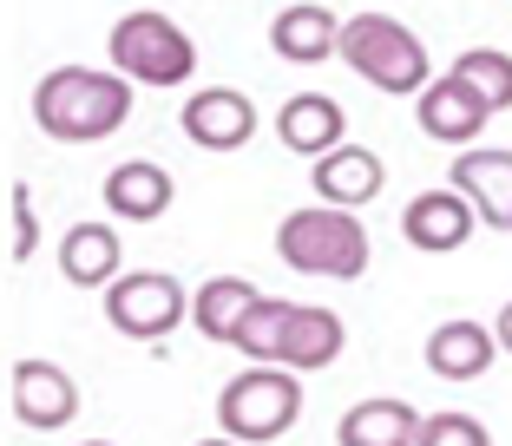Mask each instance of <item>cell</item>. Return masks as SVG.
<instances>
[{
    "instance_id": "cell-14",
    "label": "cell",
    "mask_w": 512,
    "mask_h": 446,
    "mask_svg": "<svg viewBox=\"0 0 512 446\" xmlns=\"http://www.w3.org/2000/svg\"><path fill=\"white\" fill-rule=\"evenodd\" d=\"M316 197L322 204H335V210H362V204H375L381 197V158L368 145H335L329 158H316Z\"/></svg>"
},
{
    "instance_id": "cell-3",
    "label": "cell",
    "mask_w": 512,
    "mask_h": 446,
    "mask_svg": "<svg viewBox=\"0 0 512 446\" xmlns=\"http://www.w3.org/2000/svg\"><path fill=\"white\" fill-rule=\"evenodd\" d=\"M335 53H342L375 92H394V99H421V92L434 86V66H427L421 33H407L401 20H388V14L342 20V46H335Z\"/></svg>"
},
{
    "instance_id": "cell-6",
    "label": "cell",
    "mask_w": 512,
    "mask_h": 446,
    "mask_svg": "<svg viewBox=\"0 0 512 446\" xmlns=\"http://www.w3.org/2000/svg\"><path fill=\"white\" fill-rule=\"evenodd\" d=\"M106 322L125 342H165L184 322V283L165 276V269H132L106 289Z\"/></svg>"
},
{
    "instance_id": "cell-9",
    "label": "cell",
    "mask_w": 512,
    "mask_h": 446,
    "mask_svg": "<svg viewBox=\"0 0 512 446\" xmlns=\"http://www.w3.org/2000/svg\"><path fill=\"white\" fill-rule=\"evenodd\" d=\"M184 138L191 145H204V151H243L250 145V132H256V105L243 99L237 86H204V92H191L184 99Z\"/></svg>"
},
{
    "instance_id": "cell-25",
    "label": "cell",
    "mask_w": 512,
    "mask_h": 446,
    "mask_svg": "<svg viewBox=\"0 0 512 446\" xmlns=\"http://www.w3.org/2000/svg\"><path fill=\"white\" fill-rule=\"evenodd\" d=\"M493 335H499V348H506V355H512V302H506V309H499V322H493Z\"/></svg>"
},
{
    "instance_id": "cell-7",
    "label": "cell",
    "mask_w": 512,
    "mask_h": 446,
    "mask_svg": "<svg viewBox=\"0 0 512 446\" xmlns=\"http://www.w3.org/2000/svg\"><path fill=\"white\" fill-rule=\"evenodd\" d=\"M473 230H480V210H473L467 191H453V184L407 197V210H401V237L414 243L421 256H453V250H467Z\"/></svg>"
},
{
    "instance_id": "cell-27",
    "label": "cell",
    "mask_w": 512,
    "mask_h": 446,
    "mask_svg": "<svg viewBox=\"0 0 512 446\" xmlns=\"http://www.w3.org/2000/svg\"><path fill=\"white\" fill-rule=\"evenodd\" d=\"M79 446H112V440H79Z\"/></svg>"
},
{
    "instance_id": "cell-2",
    "label": "cell",
    "mask_w": 512,
    "mask_h": 446,
    "mask_svg": "<svg viewBox=\"0 0 512 446\" xmlns=\"http://www.w3.org/2000/svg\"><path fill=\"white\" fill-rule=\"evenodd\" d=\"M276 256L302 276H329V283H355L368 269V230L355 223V210H335V204H309V210H289L276 223Z\"/></svg>"
},
{
    "instance_id": "cell-26",
    "label": "cell",
    "mask_w": 512,
    "mask_h": 446,
    "mask_svg": "<svg viewBox=\"0 0 512 446\" xmlns=\"http://www.w3.org/2000/svg\"><path fill=\"white\" fill-rule=\"evenodd\" d=\"M197 446H243V440H230V433H224V440H197Z\"/></svg>"
},
{
    "instance_id": "cell-18",
    "label": "cell",
    "mask_w": 512,
    "mask_h": 446,
    "mask_svg": "<svg viewBox=\"0 0 512 446\" xmlns=\"http://www.w3.org/2000/svg\"><path fill=\"white\" fill-rule=\"evenodd\" d=\"M270 46L289 66H316L342 46V20H335L329 7H283V14L270 20Z\"/></svg>"
},
{
    "instance_id": "cell-24",
    "label": "cell",
    "mask_w": 512,
    "mask_h": 446,
    "mask_svg": "<svg viewBox=\"0 0 512 446\" xmlns=\"http://www.w3.org/2000/svg\"><path fill=\"white\" fill-rule=\"evenodd\" d=\"M40 250V217H33L27 184H14V217H7V263H27Z\"/></svg>"
},
{
    "instance_id": "cell-16",
    "label": "cell",
    "mask_w": 512,
    "mask_h": 446,
    "mask_svg": "<svg viewBox=\"0 0 512 446\" xmlns=\"http://www.w3.org/2000/svg\"><path fill=\"white\" fill-rule=\"evenodd\" d=\"M60 276L73 289H112L119 283V230L112 223H73L60 243Z\"/></svg>"
},
{
    "instance_id": "cell-1",
    "label": "cell",
    "mask_w": 512,
    "mask_h": 446,
    "mask_svg": "<svg viewBox=\"0 0 512 446\" xmlns=\"http://www.w3.org/2000/svg\"><path fill=\"white\" fill-rule=\"evenodd\" d=\"M132 119V79L99 66H53L33 86V125L60 145H99Z\"/></svg>"
},
{
    "instance_id": "cell-5",
    "label": "cell",
    "mask_w": 512,
    "mask_h": 446,
    "mask_svg": "<svg viewBox=\"0 0 512 446\" xmlns=\"http://www.w3.org/2000/svg\"><path fill=\"white\" fill-rule=\"evenodd\" d=\"M106 53H112V73H125L132 86H158V92L184 86V79L197 73L191 33H184L171 14H151V7L119 14V27L106 33Z\"/></svg>"
},
{
    "instance_id": "cell-13",
    "label": "cell",
    "mask_w": 512,
    "mask_h": 446,
    "mask_svg": "<svg viewBox=\"0 0 512 446\" xmlns=\"http://www.w3.org/2000/svg\"><path fill=\"white\" fill-rule=\"evenodd\" d=\"M414 119H421V132L434 138V145H460V151H467L473 138H480V125L493 119V112H486V105L447 73V79H434V86L414 99Z\"/></svg>"
},
{
    "instance_id": "cell-8",
    "label": "cell",
    "mask_w": 512,
    "mask_h": 446,
    "mask_svg": "<svg viewBox=\"0 0 512 446\" xmlns=\"http://www.w3.org/2000/svg\"><path fill=\"white\" fill-rule=\"evenodd\" d=\"M7 401H14V414L27 420L33 433H60V427H73V414H79V381L60 361H14Z\"/></svg>"
},
{
    "instance_id": "cell-4",
    "label": "cell",
    "mask_w": 512,
    "mask_h": 446,
    "mask_svg": "<svg viewBox=\"0 0 512 446\" xmlns=\"http://www.w3.org/2000/svg\"><path fill=\"white\" fill-rule=\"evenodd\" d=\"M302 414V381L296 368H276V361H256L243 368L237 381H224L217 394V427L243 446H263V440H283Z\"/></svg>"
},
{
    "instance_id": "cell-21",
    "label": "cell",
    "mask_w": 512,
    "mask_h": 446,
    "mask_svg": "<svg viewBox=\"0 0 512 446\" xmlns=\"http://www.w3.org/2000/svg\"><path fill=\"white\" fill-rule=\"evenodd\" d=\"M447 73L460 79L486 112H512V53H499V46H467Z\"/></svg>"
},
{
    "instance_id": "cell-17",
    "label": "cell",
    "mask_w": 512,
    "mask_h": 446,
    "mask_svg": "<svg viewBox=\"0 0 512 446\" xmlns=\"http://www.w3.org/2000/svg\"><path fill=\"white\" fill-rule=\"evenodd\" d=\"M421 420L427 414H414L407 401H355L342 420H335V440L342 446H414L421 440Z\"/></svg>"
},
{
    "instance_id": "cell-15",
    "label": "cell",
    "mask_w": 512,
    "mask_h": 446,
    "mask_svg": "<svg viewBox=\"0 0 512 446\" xmlns=\"http://www.w3.org/2000/svg\"><path fill=\"white\" fill-rule=\"evenodd\" d=\"M493 355H499V335L486 322H440L427 335V368L440 381H480L493 368Z\"/></svg>"
},
{
    "instance_id": "cell-12",
    "label": "cell",
    "mask_w": 512,
    "mask_h": 446,
    "mask_svg": "<svg viewBox=\"0 0 512 446\" xmlns=\"http://www.w3.org/2000/svg\"><path fill=\"white\" fill-rule=\"evenodd\" d=\"M171 197H178V184H171L165 164H151V158H125L106 171V210L119 223H158L171 210Z\"/></svg>"
},
{
    "instance_id": "cell-19",
    "label": "cell",
    "mask_w": 512,
    "mask_h": 446,
    "mask_svg": "<svg viewBox=\"0 0 512 446\" xmlns=\"http://www.w3.org/2000/svg\"><path fill=\"white\" fill-rule=\"evenodd\" d=\"M263 302V289L250 276H211V283L191 296V322L204 342H237V322Z\"/></svg>"
},
{
    "instance_id": "cell-22",
    "label": "cell",
    "mask_w": 512,
    "mask_h": 446,
    "mask_svg": "<svg viewBox=\"0 0 512 446\" xmlns=\"http://www.w3.org/2000/svg\"><path fill=\"white\" fill-rule=\"evenodd\" d=\"M289 322H296V302H283V296H263V302H256V309L237 322V348H243L250 361H276V368H283Z\"/></svg>"
},
{
    "instance_id": "cell-23",
    "label": "cell",
    "mask_w": 512,
    "mask_h": 446,
    "mask_svg": "<svg viewBox=\"0 0 512 446\" xmlns=\"http://www.w3.org/2000/svg\"><path fill=\"white\" fill-rule=\"evenodd\" d=\"M414 446H493V433H486L473 414H427Z\"/></svg>"
},
{
    "instance_id": "cell-10",
    "label": "cell",
    "mask_w": 512,
    "mask_h": 446,
    "mask_svg": "<svg viewBox=\"0 0 512 446\" xmlns=\"http://www.w3.org/2000/svg\"><path fill=\"white\" fill-rule=\"evenodd\" d=\"M453 191H467L486 230H512V151L499 145H467L453 158Z\"/></svg>"
},
{
    "instance_id": "cell-20",
    "label": "cell",
    "mask_w": 512,
    "mask_h": 446,
    "mask_svg": "<svg viewBox=\"0 0 512 446\" xmlns=\"http://www.w3.org/2000/svg\"><path fill=\"white\" fill-rule=\"evenodd\" d=\"M348 348V328L335 309H316V302H296V322H289V348H283V368L296 374H316L329 368L335 355Z\"/></svg>"
},
{
    "instance_id": "cell-11",
    "label": "cell",
    "mask_w": 512,
    "mask_h": 446,
    "mask_svg": "<svg viewBox=\"0 0 512 446\" xmlns=\"http://www.w3.org/2000/svg\"><path fill=\"white\" fill-rule=\"evenodd\" d=\"M348 112L329 99V92H289L283 112H276V138L302 158H329L335 145H348Z\"/></svg>"
}]
</instances>
